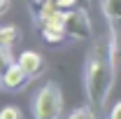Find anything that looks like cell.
I'll use <instances>...</instances> for the list:
<instances>
[{"label":"cell","instance_id":"1","mask_svg":"<svg viewBox=\"0 0 121 119\" xmlns=\"http://www.w3.org/2000/svg\"><path fill=\"white\" fill-rule=\"evenodd\" d=\"M117 49H119V45L114 42V37H100L89 54V61H86V96H89V105H93V107H100L112 91Z\"/></svg>","mask_w":121,"mask_h":119},{"label":"cell","instance_id":"2","mask_svg":"<svg viewBox=\"0 0 121 119\" xmlns=\"http://www.w3.org/2000/svg\"><path fill=\"white\" fill-rule=\"evenodd\" d=\"M63 112V91L56 82H49L35 96V117H60Z\"/></svg>","mask_w":121,"mask_h":119},{"label":"cell","instance_id":"3","mask_svg":"<svg viewBox=\"0 0 121 119\" xmlns=\"http://www.w3.org/2000/svg\"><path fill=\"white\" fill-rule=\"evenodd\" d=\"M65 33L70 37H79V40H86L91 37V23L86 12L82 9H68V16H65Z\"/></svg>","mask_w":121,"mask_h":119},{"label":"cell","instance_id":"4","mask_svg":"<svg viewBox=\"0 0 121 119\" xmlns=\"http://www.w3.org/2000/svg\"><path fill=\"white\" fill-rule=\"evenodd\" d=\"M30 75L23 70V65L16 61V63H9V68L5 70V75L0 77V84L5 87V89H12V91H16V89H21L23 84H26V79H28Z\"/></svg>","mask_w":121,"mask_h":119},{"label":"cell","instance_id":"5","mask_svg":"<svg viewBox=\"0 0 121 119\" xmlns=\"http://www.w3.org/2000/svg\"><path fill=\"white\" fill-rule=\"evenodd\" d=\"M103 9L112 23V37L121 47V0H103Z\"/></svg>","mask_w":121,"mask_h":119},{"label":"cell","instance_id":"6","mask_svg":"<svg viewBox=\"0 0 121 119\" xmlns=\"http://www.w3.org/2000/svg\"><path fill=\"white\" fill-rule=\"evenodd\" d=\"M19 63L23 65V70L33 77V75H37L42 68H44V59L37 54V51H23L21 56H19Z\"/></svg>","mask_w":121,"mask_h":119},{"label":"cell","instance_id":"7","mask_svg":"<svg viewBox=\"0 0 121 119\" xmlns=\"http://www.w3.org/2000/svg\"><path fill=\"white\" fill-rule=\"evenodd\" d=\"M16 40V28L14 26H0V54L9 51Z\"/></svg>","mask_w":121,"mask_h":119},{"label":"cell","instance_id":"8","mask_svg":"<svg viewBox=\"0 0 121 119\" xmlns=\"http://www.w3.org/2000/svg\"><path fill=\"white\" fill-rule=\"evenodd\" d=\"M65 35H68V33H65V28H56V26H42V37H44V42H49V45H56V42H60Z\"/></svg>","mask_w":121,"mask_h":119},{"label":"cell","instance_id":"9","mask_svg":"<svg viewBox=\"0 0 121 119\" xmlns=\"http://www.w3.org/2000/svg\"><path fill=\"white\" fill-rule=\"evenodd\" d=\"M21 117V110L16 107H2L0 110V119H19Z\"/></svg>","mask_w":121,"mask_h":119},{"label":"cell","instance_id":"10","mask_svg":"<svg viewBox=\"0 0 121 119\" xmlns=\"http://www.w3.org/2000/svg\"><path fill=\"white\" fill-rule=\"evenodd\" d=\"M9 63H12V61H9V51L0 54V77L5 75V70H7V68H9Z\"/></svg>","mask_w":121,"mask_h":119},{"label":"cell","instance_id":"11","mask_svg":"<svg viewBox=\"0 0 121 119\" xmlns=\"http://www.w3.org/2000/svg\"><path fill=\"white\" fill-rule=\"evenodd\" d=\"M54 2H56L58 9H72V7L77 5V0H54Z\"/></svg>","mask_w":121,"mask_h":119},{"label":"cell","instance_id":"12","mask_svg":"<svg viewBox=\"0 0 121 119\" xmlns=\"http://www.w3.org/2000/svg\"><path fill=\"white\" fill-rule=\"evenodd\" d=\"M93 112H91L89 107H77V110H72L70 112V117H91Z\"/></svg>","mask_w":121,"mask_h":119},{"label":"cell","instance_id":"13","mask_svg":"<svg viewBox=\"0 0 121 119\" xmlns=\"http://www.w3.org/2000/svg\"><path fill=\"white\" fill-rule=\"evenodd\" d=\"M109 117H114V119H121V101L114 107H112V112H109Z\"/></svg>","mask_w":121,"mask_h":119},{"label":"cell","instance_id":"14","mask_svg":"<svg viewBox=\"0 0 121 119\" xmlns=\"http://www.w3.org/2000/svg\"><path fill=\"white\" fill-rule=\"evenodd\" d=\"M7 7H9V2H7V0H0V16L7 12Z\"/></svg>","mask_w":121,"mask_h":119},{"label":"cell","instance_id":"15","mask_svg":"<svg viewBox=\"0 0 121 119\" xmlns=\"http://www.w3.org/2000/svg\"><path fill=\"white\" fill-rule=\"evenodd\" d=\"M33 2H37V5H42V2H47V0H33Z\"/></svg>","mask_w":121,"mask_h":119}]
</instances>
